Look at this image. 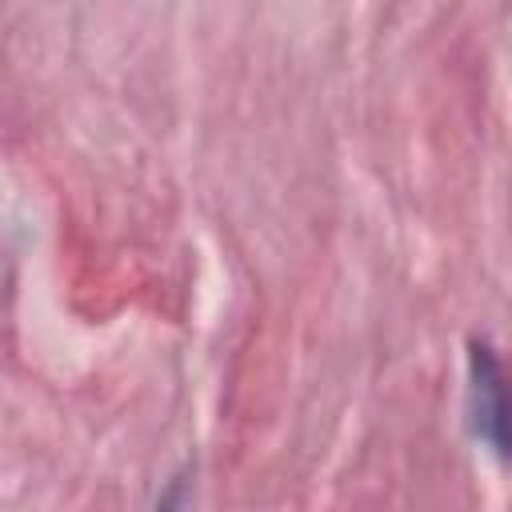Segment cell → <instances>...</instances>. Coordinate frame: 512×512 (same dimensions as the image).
<instances>
[{
    "mask_svg": "<svg viewBox=\"0 0 512 512\" xmlns=\"http://www.w3.org/2000/svg\"><path fill=\"white\" fill-rule=\"evenodd\" d=\"M468 432L496 460L512 464V376L492 340H468Z\"/></svg>",
    "mask_w": 512,
    "mask_h": 512,
    "instance_id": "obj_1",
    "label": "cell"
},
{
    "mask_svg": "<svg viewBox=\"0 0 512 512\" xmlns=\"http://www.w3.org/2000/svg\"><path fill=\"white\" fill-rule=\"evenodd\" d=\"M184 504H188V484H184V476H172V484L156 500V512H184Z\"/></svg>",
    "mask_w": 512,
    "mask_h": 512,
    "instance_id": "obj_2",
    "label": "cell"
}]
</instances>
